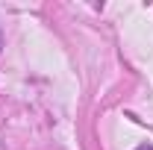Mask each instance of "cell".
Masks as SVG:
<instances>
[{
  "label": "cell",
  "instance_id": "6da1fadb",
  "mask_svg": "<svg viewBox=\"0 0 153 150\" xmlns=\"http://www.w3.org/2000/svg\"><path fill=\"white\" fill-rule=\"evenodd\" d=\"M135 150H153V144H138Z\"/></svg>",
  "mask_w": 153,
  "mask_h": 150
}]
</instances>
